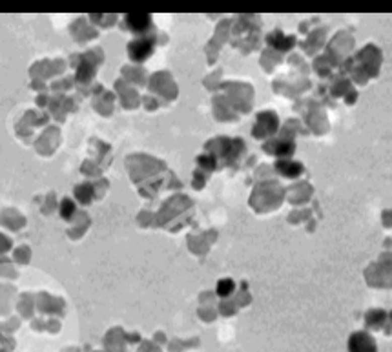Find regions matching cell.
I'll use <instances>...</instances> for the list:
<instances>
[{
  "instance_id": "obj_1",
  "label": "cell",
  "mask_w": 392,
  "mask_h": 352,
  "mask_svg": "<svg viewBox=\"0 0 392 352\" xmlns=\"http://www.w3.org/2000/svg\"><path fill=\"white\" fill-rule=\"evenodd\" d=\"M153 49V42L148 38H141V40H135V42L129 44V57L134 61H144L148 57Z\"/></svg>"
},
{
  "instance_id": "obj_2",
  "label": "cell",
  "mask_w": 392,
  "mask_h": 352,
  "mask_svg": "<svg viewBox=\"0 0 392 352\" xmlns=\"http://www.w3.org/2000/svg\"><path fill=\"white\" fill-rule=\"evenodd\" d=\"M126 22L135 31H144L150 26V15H128Z\"/></svg>"
},
{
  "instance_id": "obj_3",
  "label": "cell",
  "mask_w": 392,
  "mask_h": 352,
  "mask_svg": "<svg viewBox=\"0 0 392 352\" xmlns=\"http://www.w3.org/2000/svg\"><path fill=\"white\" fill-rule=\"evenodd\" d=\"M278 170L281 171L283 175L287 177H296L303 171V166L299 162H290V161H281L278 162Z\"/></svg>"
},
{
  "instance_id": "obj_4",
  "label": "cell",
  "mask_w": 392,
  "mask_h": 352,
  "mask_svg": "<svg viewBox=\"0 0 392 352\" xmlns=\"http://www.w3.org/2000/svg\"><path fill=\"white\" fill-rule=\"evenodd\" d=\"M268 42L272 44L276 49H288L292 48V44H294V38L290 37H283L281 33H274L268 37Z\"/></svg>"
},
{
  "instance_id": "obj_5",
  "label": "cell",
  "mask_w": 392,
  "mask_h": 352,
  "mask_svg": "<svg viewBox=\"0 0 392 352\" xmlns=\"http://www.w3.org/2000/svg\"><path fill=\"white\" fill-rule=\"evenodd\" d=\"M234 290V281L232 279H221L219 285H217V296L221 298H226L230 292Z\"/></svg>"
},
{
  "instance_id": "obj_6",
  "label": "cell",
  "mask_w": 392,
  "mask_h": 352,
  "mask_svg": "<svg viewBox=\"0 0 392 352\" xmlns=\"http://www.w3.org/2000/svg\"><path fill=\"white\" fill-rule=\"evenodd\" d=\"M73 212H75V205H73L70 199H64L62 201V206H60V214H62L64 217H70Z\"/></svg>"
},
{
  "instance_id": "obj_7",
  "label": "cell",
  "mask_w": 392,
  "mask_h": 352,
  "mask_svg": "<svg viewBox=\"0 0 392 352\" xmlns=\"http://www.w3.org/2000/svg\"><path fill=\"white\" fill-rule=\"evenodd\" d=\"M90 190H91L90 185H84V186H81V188H79V194H77V195H79V199H81L82 203H88V201L91 199V195H93V194H86V192H90Z\"/></svg>"
},
{
  "instance_id": "obj_8",
  "label": "cell",
  "mask_w": 392,
  "mask_h": 352,
  "mask_svg": "<svg viewBox=\"0 0 392 352\" xmlns=\"http://www.w3.org/2000/svg\"><path fill=\"white\" fill-rule=\"evenodd\" d=\"M276 146H278V150H274L276 153H290V152H292V148H294L290 143H281V144L278 143Z\"/></svg>"
}]
</instances>
